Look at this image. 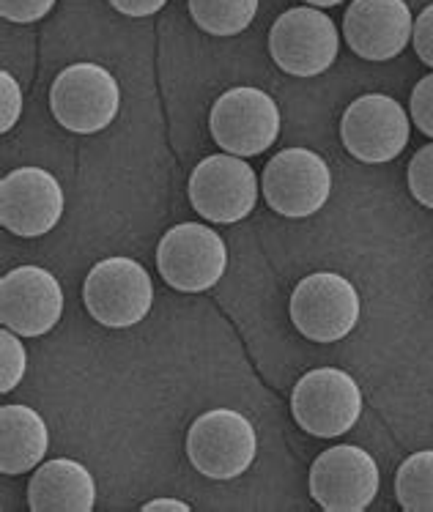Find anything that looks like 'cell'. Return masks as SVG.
Segmentation results:
<instances>
[{
    "mask_svg": "<svg viewBox=\"0 0 433 512\" xmlns=\"http://www.w3.org/2000/svg\"><path fill=\"white\" fill-rule=\"evenodd\" d=\"M118 107V80L99 63L66 66L50 88V110L55 121L74 135H96L107 129L116 121Z\"/></svg>",
    "mask_w": 433,
    "mask_h": 512,
    "instance_id": "1",
    "label": "cell"
},
{
    "mask_svg": "<svg viewBox=\"0 0 433 512\" xmlns=\"http://www.w3.org/2000/svg\"><path fill=\"white\" fill-rule=\"evenodd\" d=\"M291 411L299 428L316 439H338L362 417V392L340 367H318L299 378L291 392Z\"/></svg>",
    "mask_w": 433,
    "mask_h": 512,
    "instance_id": "2",
    "label": "cell"
},
{
    "mask_svg": "<svg viewBox=\"0 0 433 512\" xmlns=\"http://www.w3.org/2000/svg\"><path fill=\"white\" fill-rule=\"evenodd\" d=\"M258 436L253 422L231 408H214L192 422L187 458L209 480H233L253 466Z\"/></svg>",
    "mask_w": 433,
    "mask_h": 512,
    "instance_id": "3",
    "label": "cell"
},
{
    "mask_svg": "<svg viewBox=\"0 0 433 512\" xmlns=\"http://www.w3.org/2000/svg\"><path fill=\"white\" fill-rule=\"evenodd\" d=\"M83 302L96 324L107 329H129L151 313L154 285L138 261L105 258L85 277Z\"/></svg>",
    "mask_w": 433,
    "mask_h": 512,
    "instance_id": "4",
    "label": "cell"
},
{
    "mask_svg": "<svg viewBox=\"0 0 433 512\" xmlns=\"http://www.w3.org/2000/svg\"><path fill=\"white\" fill-rule=\"evenodd\" d=\"M157 269L173 291H209L228 269V247L209 225L181 222L159 241Z\"/></svg>",
    "mask_w": 433,
    "mask_h": 512,
    "instance_id": "5",
    "label": "cell"
},
{
    "mask_svg": "<svg viewBox=\"0 0 433 512\" xmlns=\"http://www.w3.org/2000/svg\"><path fill=\"white\" fill-rule=\"evenodd\" d=\"M340 33L316 6L283 11L269 31V55L280 72L291 77H318L335 63Z\"/></svg>",
    "mask_w": 433,
    "mask_h": 512,
    "instance_id": "6",
    "label": "cell"
},
{
    "mask_svg": "<svg viewBox=\"0 0 433 512\" xmlns=\"http://www.w3.org/2000/svg\"><path fill=\"white\" fill-rule=\"evenodd\" d=\"M288 313L302 337L313 343H338L360 321V293L343 274H310L291 293Z\"/></svg>",
    "mask_w": 433,
    "mask_h": 512,
    "instance_id": "7",
    "label": "cell"
},
{
    "mask_svg": "<svg viewBox=\"0 0 433 512\" xmlns=\"http://www.w3.org/2000/svg\"><path fill=\"white\" fill-rule=\"evenodd\" d=\"M214 143L233 157H258L275 146L280 135V110L261 88L239 85L214 102L209 115Z\"/></svg>",
    "mask_w": 433,
    "mask_h": 512,
    "instance_id": "8",
    "label": "cell"
},
{
    "mask_svg": "<svg viewBox=\"0 0 433 512\" xmlns=\"http://www.w3.org/2000/svg\"><path fill=\"white\" fill-rule=\"evenodd\" d=\"M264 198L269 209L288 220H307L327 206L332 173L321 154L310 148H286L266 162Z\"/></svg>",
    "mask_w": 433,
    "mask_h": 512,
    "instance_id": "9",
    "label": "cell"
},
{
    "mask_svg": "<svg viewBox=\"0 0 433 512\" xmlns=\"http://www.w3.org/2000/svg\"><path fill=\"white\" fill-rule=\"evenodd\" d=\"M409 113L387 94H365L354 99L340 121V140L351 157L365 165L390 162L409 143Z\"/></svg>",
    "mask_w": 433,
    "mask_h": 512,
    "instance_id": "10",
    "label": "cell"
},
{
    "mask_svg": "<svg viewBox=\"0 0 433 512\" xmlns=\"http://www.w3.org/2000/svg\"><path fill=\"white\" fill-rule=\"evenodd\" d=\"M379 493V466L354 444L321 452L310 466V496L327 512H365Z\"/></svg>",
    "mask_w": 433,
    "mask_h": 512,
    "instance_id": "11",
    "label": "cell"
},
{
    "mask_svg": "<svg viewBox=\"0 0 433 512\" xmlns=\"http://www.w3.org/2000/svg\"><path fill=\"white\" fill-rule=\"evenodd\" d=\"M192 209L201 214L203 220L233 225L250 217L258 200V178L255 170L242 157L233 154H214L198 162L192 170L190 187Z\"/></svg>",
    "mask_w": 433,
    "mask_h": 512,
    "instance_id": "12",
    "label": "cell"
},
{
    "mask_svg": "<svg viewBox=\"0 0 433 512\" xmlns=\"http://www.w3.org/2000/svg\"><path fill=\"white\" fill-rule=\"evenodd\" d=\"M64 189L42 168H17L0 181V225L22 239H39L64 217Z\"/></svg>",
    "mask_w": 433,
    "mask_h": 512,
    "instance_id": "13",
    "label": "cell"
},
{
    "mask_svg": "<svg viewBox=\"0 0 433 512\" xmlns=\"http://www.w3.org/2000/svg\"><path fill=\"white\" fill-rule=\"evenodd\" d=\"M64 315V291L42 266H17L0 280V321L20 337L53 332Z\"/></svg>",
    "mask_w": 433,
    "mask_h": 512,
    "instance_id": "14",
    "label": "cell"
},
{
    "mask_svg": "<svg viewBox=\"0 0 433 512\" xmlns=\"http://www.w3.org/2000/svg\"><path fill=\"white\" fill-rule=\"evenodd\" d=\"M414 20L406 0H354L343 20L351 53L365 61H390L406 50Z\"/></svg>",
    "mask_w": 433,
    "mask_h": 512,
    "instance_id": "15",
    "label": "cell"
},
{
    "mask_svg": "<svg viewBox=\"0 0 433 512\" xmlns=\"http://www.w3.org/2000/svg\"><path fill=\"white\" fill-rule=\"evenodd\" d=\"M28 507L33 512H91L96 507L91 471L80 460H47L28 482Z\"/></svg>",
    "mask_w": 433,
    "mask_h": 512,
    "instance_id": "16",
    "label": "cell"
},
{
    "mask_svg": "<svg viewBox=\"0 0 433 512\" xmlns=\"http://www.w3.org/2000/svg\"><path fill=\"white\" fill-rule=\"evenodd\" d=\"M50 433L39 411L31 406L0 408V471L25 474L47 455Z\"/></svg>",
    "mask_w": 433,
    "mask_h": 512,
    "instance_id": "17",
    "label": "cell"
},
{
    "mask_svg": "<svg viewBox=\"0 0 433 512\" xmlns=\"http://www.w3.org/2000/svg\"><path fill=\"white\" fill-rule=\"evenodd\" d=\"M190 14L201 31L212 36H236L255 20L258 0H187Z\"/></svg>",
    "mask_w": 433,
    "mask_h": 512,
    "instance_id": "18",
    "label": "cell"
},
{
    "mask_svg": "<svg viewBox=\"0 0 433 512\" xmlns=\"http://www.w3.org/2000/svg\"><path fill=\"white\" fill-rule=\"evenodd\" d=\"M395 496L406 512H433V450L403 460L395 474Z\"/></svg>",
    "mask_w": 433,
    "mask_h": 512,
    "instance_id": "19",
    "label": "cell"
},
{
    "mask_svg": "<svg viewBox=\"0 0 433 512\" xmlns=\"http://www.w3.org/2000/svg\"><path fill=\"white\" fill-rule=\"evenodd\" d=\"M28 354L20 343V335L11 332L9 326L0 332V392H11L25 376Z\"/></svg>",
    "mask_w": 433,
    "mask_h": 512,
    "instance_id": "20",
    "label": "cell"
},
{
    "mask_svg": "<svg viewBox=\"0 0 433 512\" xmlns=\"http://www.w3.org/2000/svg\"><path fill=\"white\" fill-rule=\"evenodd\" d=\"M406 178H409V189H412L414 200L433 211V143L414 154Z\"/></svg>",
    "mask_w": 433,
    "mask_h": 512,
    "instance_id": "21",
    "label": "cell"
},
{
    "mask_svg": "<svg viewBox=\"0 0 433 512\" xmlns=\"http://www.w3.org/2000/svg\"><path fill=\"white\" fill-rule=\"evenodd\" d=\"M22 115V91L20 83L9 72L0 74V132L6 135L14 129Z\"/></svg>",
    "mask_w": 433,
    "mask_h": 512,
    "instance_id": "22",
    "label": "cell"
},
{
    "mask_svg": "<svg viewBox=\"0 0 433 512\" xmlns=\"http://www.w3.org/2000/svg\"><path fill=\"white\" fill-rule=\"evenodd\" d=\"M412 121L423 135L433 137V74H425L412 91Z\"/></svg>",
    "mask_w": 433,
    "mask_h": 512,
    "instance_id": "23",
    "label": "cell"
},
{
    "mask_svg": "<svg viewBox=\"0 0 433 512\" xmlns=\"http://www.w3.org/2000/svg\"><path fill=\"white\" fill-rule=\"evenodd\" d=\"M53 6L55 0H0V14L3 20L28 25V22H39L47 17Z\"/></svg>",
    "mask_w": 433,
    "mask_h": 512,
    "instance_id": "24",
    "label": "cell"
},
{
    "mask_svg": "<svg viewBox=\"0 0 433 512\" xmlns=\"http://www.w3.org/2000/svg\"><path fill=\"white\" fill-rule=\"evenodd\" d=\"M412 44L420 61L433 66V3L425 6L423 14L414 20V33H412Z\"/></svg>",
    "mask_w": 433,
    "mask_h": 512,
    "instance_id": "25",
    "label": "cell"
},
{
    "mask_svg": "<svg viewBox=\"0 0 433 512\" xmlns=\"http://www.w3.org/2000/svg\"><path fill=\"white\" fill-rule=\"evenodd\" d=\"M165 3L168 0H110V6L124 17H151L159 9H165Z\"/></svg>",
    "mask_w": 433,
    "mask_h": 512,
    "instance_id": "26",
    "label": "cell"
},
{
    "mask_svg": "<svg viewBox=\"0 0 433 512\" xmlns=\"http://www.w3.org/2000/svg\"><path fill=\"white\" fill-rule=\"evenodd\" d=\"M157 510H176V512H190V504L179 502V499H154V502L143 504V512H157Z\"/></svg>",
    "mask_w": 433,
    "mask_h": 512,
    "instance_id": "27",
    "label": "cell"
},
{
    "mask_svg": "<svg viewBox=\"0 0 433 512\" xmlns=\"http://www.w3.org/2000/svg\"><path fill=\"white\" fill-rule=\"evenodd\" d=\"M307 6H316V9H329V6H338L343 0H305Z\"/></svg>",
    "mask_w": 433,
    "mask_h": 512,
    "instance_id": "28",
    "label": "cell"
}]
</instances>
